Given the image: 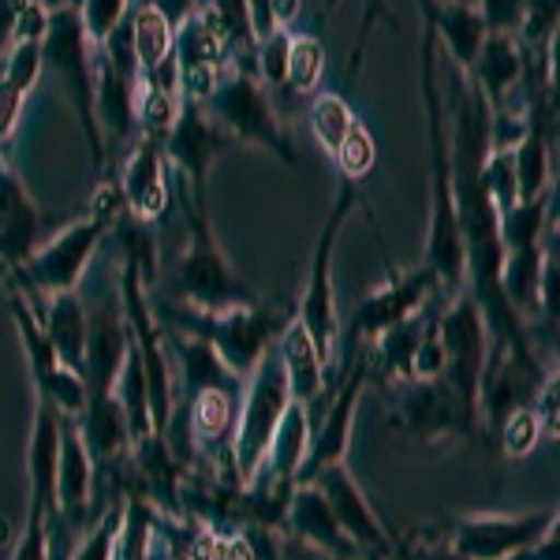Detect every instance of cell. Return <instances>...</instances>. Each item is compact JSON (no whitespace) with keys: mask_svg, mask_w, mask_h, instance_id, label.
<instances>
[{"mask_svg":"<svg viewBox=\"0 0 560 560\" xmlns=\"http://www.w3.org/2000/svg\"><path fill=\"white\" fill-rule=\"evenodd\" d=\"M38 322H42L45 340L52 345L60 363L83 377V363H86V306H83V300H79L75 292L45 295Z\"/></svg>","mask_w":560,"mask_h":560,"instance_id":"obj_25","label":"cell"},{"mask_svg":"<svg viewBox=\"0 0 560 560\" xmlns=\"http://www.w3.org/2000/svg\"><path fill=\"white\" fill-rule=\"evenodd\" d=\"M332 4H337V0H325V8H332Z\"/></svg>","mask_w":560,"mask_h":560,"instance_id":"obj_50","label":"cell"},{"mask_svg":"<svg viewBox=\"0 0 560 560\" xmlns=\"http://www.w3.org/2000/svg\"><path fill=\"white\" fill-rule=\"evenodd\" d=\"M527 557L530 560H560V523H553V527L527 549Z\"/></svg>","mask_w":560,"mask_h":560,"instance_id":"obj_45","label":"cell"},{"mask_svg":"<svg viewBox=\"0 0 560 560\" xmlns=\"http://www.w3.org/2000/svg\"><path fill=\"white\" fill-rule=\"evenodd\" d=\"M232 135L210 116L206 102H187L179 97L176 124L165 135V158L184 173V184L191 187L187 195L206 198V176H210L213 161L232 147Z\"/></svg>","mask_w":560,"mask_h":560,"instance_id":"obj_13","label":"cell"},{"mask_svg":"<svg viewBox=\"0 0 560 560\" xmlns=\"http://www.w3.org/2000/svg\"><path fill=\"white\" fill-rule=\"evenodd\" d=\"M153 314L168 318V325H176L184 337H195V340H202V345H210L217 351V359L243 382V377L255 370L258 359L277 345L280 329L295 318V306L292 303L273 306V303L258 300L255 306L206 314V311H191V306H184V303H165L161 311L153 306Z\"/></svg>","mask_w":560,"mask_h":560,"instance_id":"obj_3","label":"cell"},{"mask_svg":"<svg viewBox=\"0 0 560 560\" xmlns=\"http://www.w3.org/2000/svg\"><path fill=\"white\" fill-rule=\"evenodd\" d=\"M427 8V23L433 26V38L445 42L448 57L453 65L464 71L475 68V57H478V45L486 38V23H482V12L475 4H445V8H433V0H422Z\"/></svg>","mask_w":560,"mask_h":560,"instance_id":"obj_27","label":"cell"},{"mask_svg":"<svg viewBox=\"0 0 560 560\" xmlns=\"http://www.w3.org/2000/svg\"><path fill=\"white\" fill-rule=\"evenodd\" d=\"M388 560H408V557H400V549H396V553H393V557H388Z\"/></svg>","mask_w":560,"mask_h":560,"instance_id":"obj_49","label":"cell"},{"mask_svg":"<svg viewBox=\"0 0 560 560\" xmlns=\"http://www.w3.org/2000/svg\"><path fill=\"white\" fill-rule=\"evenodd\" d=\"M497 438H501L504 456L523 459V456H530L538 448V441L546 438V427H541L535 408H520V411H512L501 427H497Z\"/></svg>","mask_w":560,"mask_h":560,"instance_id":"obj_38","label":"cell"},{"mask_svg":"<svg viewBox=\"0 0 560 560\" xmlns=\"http://www.w3.org/2000/svg\"><path fill=\"white\" fill-rule=\"evenodd\" d=\"M57 456H60V411L49 400L34 396V430L26 448V471H31V501L57 516Z\"/></svg>","mask_w":560,"mask_h":560,"instance_id":"obj_23","label":"cell"},{"mask_svg":"<svg viewBox=\"0 0 560 560\" xmlns=\"http://www.w3.org/2000/svg\"><path fill=\"white\" fill-rule=\"evenodd\" d=\"M553 195H541L535 202H516L509 213H501V243L504 255L509 250H523L535 247V243L546 240V224H553Z\"/></svg>","mask_w":560,"mask_h":560,"instance_id":"obj_33","label":"cell"},{"mask_svg":"<svg viewBox=\"0 0 560 560\" xmlns=\"http://www.w3.org/2000/svg\"><path fill=\"white\" fill-rule=\"evenodd\" d=\"M314 486L325 493V501H329V509H332V516H337L340 530L355 541L363 557H385L388 560L396 549H400V541L385 530L382 516H377V509L370 504L363 486L355 482V475L348 471V464L325 467V471L314 478Z\"/></svg>","mask_w":560,"mask_h":560,"instance_id":"obj_15","label":"cell"},{"mask_svg":"<svg viewBox=\"0 0 560 560\" xmlns=\"http://www.w3.org/2000/svg\"><path fill=\"white\" fill-rule=\"evenodd\" d=\"M131 329L124 322V311H97L86 314V363H83V382H86V400H102L113 396L116 374L128 355Z\"/></svg>","mask_w":560,"mask_h":560,"instance_id":"obj_19","label":"cell"},{"mask_svg":"<svg viewBox=\"0 0 560 560\" xmlns=\"http://www.w3.org/2000/svg\"><path fill=\"white\" fill-rule=\"evenodd\" d=\"M131 42L139 60V79H150L168 65H176V31L153 12L150 4H139L131 15Z\"/></svg>","mask_w":560,"mask_h":560,"instance_id":"obj_31","label":"cell"},{"mask_svg":"<svg viewBox=\"0 0 560 560\" xmlns=\"http://www.w3.org/2000/svg\"><path fill=\"white\" fill-rule=\"evenodd\" d=\"M351 128H355V113H351V105L340 94H329V90H325V94H318L311 102V131L329 158L340 150V142L348 139Z\"/></svg>","mask_w":560,"mask_h":560,"instance_id":"obj_34","label":"cell"},{"mask_svg":"<svg viewBox=\"0 0 560 560\" xmlns=\"http://www.w3.org/2000/svg\"><path fill=\"white\" fill-rule=\"evenodd\" d=\"M42 75V42H23L8 52L4 71H0V139H8L20 124L23 102Z\"/></svg>","mask_w":560,"mask_h":560,"instance_id":"obj_29","label":"cell"},{"mask_svg":"<svg viewBox=\"0 0 560 560\" xmlns=\"http://www.w3.org/2000/svg\"><path fill=\"white\" fill-rule=\"evenodd\" d=\"M142 4H150L161 20L173 26V31H179V26H184L198 12V4H202V0H142Z\"/></svg>","mask_w":560,"mask_h":560,"instance_id":"obj_43","label":"cell"},{"mask_svg":"<svg viewBox=\"0 0 560 560\" xmlns=\"http://www.w3.org/2000/svg\"><path fill=\"white\" fill-rule=\"evenodd\" d=\"M438 337L445 348V382L456 388V396L467 404V411L478 419V382H482L486 355H490V325L471 300V292H459L441 303L438 311Z\"/></svg>","mask_w":560,"mask_h":560,"instance_id":"obj_10","label":"cell"},{"mask_svg":"<svg viewBox=\"0 0 560 560\" xmlns=\"http://www.w3.org/2000/svg\"><path fill=\"white\" fill-rule=\"evenodd\" d=\"M288 404H292V393H288L277 351L269 348L255 363V370L243 377V393L236 404V427H232V475H236V482L243 490L255 486L261 464H266L269 441H273Z\"/></svg>","mask_w":560,"mask_h":560,"instance_id":"obj_6","label":"cell"},{"mask_svg":"<svg viewBox=\"0 0 560 560\" xmlns=\"http://www.w3.org/2000/svg\"><path fill=\"white\" fill-rule=\"evenodd\" d=\"M12 314H15V329H20V337H23V348H26V363H31V374H34V393H38L42 400H49L60 415H79L86 408V382L75 370H68L60 363L57 351L45 340L34 306L26 303L15 288H12Z\"/></svg>","mask_w":560,"mask_h":560,"instance_id":"obj_14","label":"cell"},{"mask_svg":"<svg viewBox=\"0 0 560 560\" xmlns=\"http://www.w3.org/2000/svg\"><path fill=\"white\" fill-rule=\"evenodd\" d=\"M49 520H52L49 509L38 501H31L12 560H49Z\"/></svg>","mask_w":560,"mask_h":560,"instance_id":"obj_40","label":"cell"},{"mask_svg":"<svg viewBox=\"0 0 560 560\" xmlns=\"http://www.w3.org/2000/svg\"><path fill=\"white\" fill-rule=\"evenodd\" d=\"M273 351L280 359V370H284V382H288L292 400L303 404V408H314L332 385L325 382V359H322L318 345L311 340V332L292 318L284 329H280Z\"/></svg>","mask_w":560,"mask_h":560,"instance_id":"obj_22","label":"cell"},{"mask_svg":"<svg viewBox=\"0 0 560 560\" xmlns=\"http://www.w3.org/2000/svg\"><path fill=\"white\" fill-rule=\"evenodd\" d=\"M236 404L240 396L221 393V388H202V393L187 396L184 408V430H187V448H210L217 441H224L232 453V427H236Z\"/></svg>","mask_w":560,"mask_h":560,"instance_id":"obj_26","label":"cell"},{"mask_svg":"<svg viewBox=\"0 0 560 560\" xmlns=\"http://www.w3.org/2000/svg\"><path fill=\"white\" fill-rule=\"evenodd\" d=\"M475 8L482 12V23L490 34H512L516 38L527 0H475Z\"/></svg>","mask_w":560,"mask_h":560,"instance_id":"obj_42","label":"cell"},{"mask_svg":"<svg viewBox=\"0 0 560 560\" xmlns=\"http://www.w3.org/2000/svg\"><path fill=\"white\" fill-rule=\"evenodd\" d=\"M445 4H475V0H445Z\"/></svg>","mask_w":560,"mask_h":560,"instance_id":"obj_48","label":"cell"},{"mask_svg":"<svg viewBox=\"0 0 560 560\" xmlns=\"http://www.w3.org/2000/svg\"><path fill=\"white\" fill-rule=\"evenodd\" d=\"M168 348L179 351V366H184L187 396L202 393V388H221V393H232V396L243 393V382L221 363V359H217V351L210 345H202V340L176 332V337L168 340Z\"/></svg>","mask_w":560,"mask_h":560,"instance_id":"obj_30","label":"cell"},{"mask_svg":"<svg viewBox=\"0 0 560 560\" xmlns=\"http://www.w3.org/2000/svg\"><path fill=\"white\" fill-rule=\"evenodd\" d=\"M322 68H325L322 42L311 38V34H295L292 45H288V75H284V86L295 90V94H311V90L322 83Z\"/></svg>","mask_w":560,"mask_h":560,"instance_id":"obj_36","label":"cell"},{"mask_svg":"<svg viewBox=\"0 0 560 560\" xmlns=\"http://www.w3.org/2000/svg\"><path fill=\"white\" fill-rule=\"evenodd\" d=\"M438 38L427 23L422 34V94H427V124H430V173H433V217H430V240H427V266L441 280V295L453 300L467 288V255H464V232H459L456 191H453V158H448V135H445V108L438 94Z\"/></svg>","mask_w":560,"mask_h":560,"instance_id":"obj_1","label":"cell"},{"mask_svg":"<svg viewBox=\"0 0 560 560\" xmlns=\"http://www.w3.org/2000/svg\"><path fill=\"white\" fill-rule=\"evenodd\" d=\"M300 4H303V0H273V4H269V8H273V26H277V31H284L288 23H295Z\"/></svg>","mask_w":560,"mask_h":560,"instance_id":"obj_47","label":"cell"},{"mask_svg":"<svg viewBox=\"0 0 560 560\" xmlns=\"http://www.w3.org/2000/svg\"><path fill=\"white\" fill-rule=\"evenodd\" d=\"M124 12H128V0H79V20H83L86 42L102 45L124 23Z\"/></svg>","mask_w":560,"mask_h":560,"instance_id":"obj_39","label":"cell"},{"mask_svg":"<svg viewBox=\"0 0 560 560\" xmlns=\"http://www.w3.org/2000/svg\"><path fill=\"white\" fill-rule=\"evenodd\" d=\"M120 523H124V501H108L102 512L94 516V523L75 538L68 560H113L116 553V538H120Z\"/></svg>","mask_w":560,"mask_h":560,"instance_id":"obj_35","label":"cell"},{"mask_svg":"<svg viewBox=\"0 0 560 560\" xmlns=\"http://www.w3.org/2000/svg\"><path fill=\"white\" fill-rule=\"evenodd\" d=\"M168 158H165V139L158 135H139V142L128 153V165H124V176L116 179L124 198V213L135 217V221L150 224L161 221L168 213V202H173V187H168Z\"/></svg>","mask_w":560,"mask_h":560,"instance_id":"obj_17","label":"cell"},{"mask_svg":"<svg viewBox=\"0 0 560 560\" xmlns=\"http://www.w3.org/2000/svg\"><path fill=\"white\" fill-rule=\"evenodd\" d=\"M277 560H325L322 553H314V549H306V546H300L295 538H280V553H277Z\"/></svg>","mask_w":560,"mask_h":560,"instance_id":"obj_46","label":"cell"},{"mask_svg":"<svg viewBox=\"0 0 560 560\" xmlns=\"http://www.w3.org/2000/svg\"><path fill=\"white\" fill-rule=\"evenodd\" d=\"M363 560H385V557H363Z\"/></svg>","mask_w":560,"mask_h":560,"instance_id":"obj_51","label":"cell"},{"mask_svg":"<svg viewBox=\"0 0 560 560\" xmlns=\"http://www.w3.org/2000/svg\"><path fill=\"white\" fill-rule=\"evenodd\" d=\"M396 427L411 441L441 445L453 438H471L478 419L467 411V404L445 377H430V382L411 377V382L396 385Z\"/></svg>","mask_w":560,"mask_h":560,"instance_id":"obj_11","label":"cell"},{"mask_svg":"<svg viewBox=\"0 0 560 560\" xmlns=\"http://www.w3.org/2000/svg\"><path fill=\"white\" fill-rule=\"evenodd\" d=\"M97 467L90 459L83 433L75 427V415H60V456H57V516L83 520L94 497Z\"/></svg>","mask_w":560,"mask_h":560,"instance_id":"obj_20","label":"cell"},{"mask_svg":"<svg viewBox=\"0 0 560 560\" xmlns=\"http://www.w3.org/2000/svg\"><path fill=\"white\" fill-rule=\"evenodd\" d=\"M332 161H337V168H340V179H348V184H359L363 176H370V168H374V161H377V142L366 124L355 120V128L348 131V139L340 142Z\"/></svg>","mask_w":560,"mask_h":560,"instance_id":"obj_37","label":"cell"},{"mask_svg":"<svg viewBox=\"0 0 560 560\" xmlns=\"http://www.w3.org/2000/svg\"><path fill=\"white\" fill-rule=\"evenodd\" d=\"M42 65H49L65 83L71 105H75L79 120H83L94 176H105L108 150L94 113V57H90V42L83 34V20H79V0H60V4L49 8L42 34Z\"/></svg>","mask_w":560,"mask_h":560,"instance_id":"obj_5","label":"cell"},{"mask_svg":"<svg viewBox=\"0 0 560 560\" xmlns=\"http://www.w3.org/2000/svg\"><path fill=\"white\" fill-rule=\"evenodd\" d=\"M124 213V198L116 179H105V187L94 198V210L79 221L57 229V236H49L38 250L31 255V261H23L15 273H8L4 280H12L15 292H34V295H60V292H75L79 280H83L90 258L102 247L105 232L116 224V217Z\"/></svg>","mask_w":560,"mask_h":560,"instance_id":"obj_2","label":"cell"},{"mask_svg":"<svg viewBox=\"0 0 560 560\" xmlns=\"http://www.w3.org/2000/svg\"><path fill=\"white\" fill-rule=\"evenodd\" d=\"M438 295H441V280L427 261L415 269H400V273L388 266L385 284L377 288V292H370L366 300L355 306V314L348 318V329H340L345 363L355 359L359 351H363V345H374L382 332L396 329V325L415 318V314H422Z\"/></svg>","mask_w":560,"mask_h":560,"instance_id":"obj_9","label":"cell"},{"mask_svg":"<svg viewBox=\"0 0 560 560\" xmlns=\"http://www.w3.org/2000/svg\"><path fill=\"white\" fill-rule=\"evenodd\" d=\"M523 75V49L512 34H490L486 31L482 45H478V57H475V68L467 71V79L482 90L486 105L493 113H501L509 105V94L516 90Z\"/></svg>","mask_w":560,"mask_h":560,"instance_id":"obj_24","label":"cell"},{"mask_svg":"<svg viewBox=\"0 0 560 560\" xmlns=\"http://www.w3.org/2000/svg\"><path fill=\"white\" fill-rule=\"evenodd\" d=\"M57 232L45 221L42 206L26 191L15 165L0 161V273H15L23 261H31L34 250Z\"/></svg>","mask_w":560,"mask_h":560,"instance_id":"obj_16","label":"cell"},{"mask_svg":"<svg viewBox=\"0 0 560 560\" xmlns=\"http://www.w3.org/2000/svg\"><path fill=\"white\" fill-rule=\"evenodd\" d=\"M553 240V236H549ZM546 240L535 247L509 250L501 266V295L516 311V318L527 325L535 314H541V266H546Z\"/></svg>","mask_w":560,"mask_h":560,"instance_id":"obj_28","label":"cell"},{"mask_svg":"<svg viewBox=\"0 0 560 560\" xmlns=\"http://www.w3.org/2000/svg\"><path fill=\"white\" fill-rule=\"evenodd\" d=\"M206 108L224 131L236 142H255V147L277 153L284 165H295V150L288 142L284 128L277 120V108L269 102L266 86H261L258 71H240L229 68L217 79L213 94L206 97Z\"/></svg>","mask_w":560,"mask_h":560,"instance_id":"obj_8","label":"cell"},{"mask_svg":"<svg viewBox=\"0 0 560 560\" xmlns=\"http://www.w3.org/2000/svg\"><path fill=\"white\" fill-rule=\"evenodd\" d=\"M438 300H441V295H438ZM438 300H433V303H438ZM433 303L422 314L400 322L396 329H388V332H382V337L374 340V345H377V363H382V377H388V382H396V385L411 382V359H415V348H419L422 332H427Z\"/></svg>","mask_w":560,"mask_h":560,"instance_id":"obj_32","label":"cell"},{"mask_svg":"<svg viewBox=\"0 0 560 560\" xmlns=\"http://www.w3.org/2000/svg\"><path fill=\"white\" fill-rule=\"evenodd\" d=\"M280 527H284L288 538H295L300 546L322 553L325 560H363L359 546L345 535V530H340V523H337V516H332L329 501H325V493L314 482L292 486Z\"/></svg>","mask_w":560,"mask_h":560,"instance_id":"obj_18","label":"cell"},{"mask_svg":"<svg viewBox=\"0 0 560 560\" xmlns=\"http://www.w3.org/2000/svg\"><path fill=\"white\" fill-rule=\"evenodd\" d=\"M306 445H311V415H306L303 404L292 400L284 411V419H280L277 433H273V441H269L266 464H261V471H258L250 490H258V493L292 490L295 475H300V467H303Z\"/></svg>","mask_w":560,"mask_h":560,"instance_id":"obj_21","label":"cell"},{"mask_svg":"<svg viewBox=\"0 0 560 560\" xmlns=\"http://www.w3.org/2000/svg\"><path fill=\"white\" fill-rule=\"evenodd\" d=\"M553 523H560L557 504L535 512H520V516H504V512H475V516H459L448 530V546L464 560H509L530 549L546 535Z\"/></svg>","mask_w":560,"mask_h":560,"instance_id":"obj_12","label":"cell"},{"mask_svg":"<svg viewBox=\"0 0 560 560\" xmlns=\"http://www.w3.org/2000/svg\"><path fill=\"white\" fill-rule=\"evenodd\" d=\"M273 0H247V12H250V26H255V34H258V42L261 38H269V34L277 31L273 26Z\"/></svg>","mask_w":560,"mask_h":560,"instance_id":"obj_44","label":"cell"},{"mask_svg":"<svg viewBox=\"0 0 560 560\" xmlns=\"http://www.w3.org/2000/svg\"><path fill=\"white\" fill-rule=\"evenodd\" d=\"M359 202V184H348L340 179V195H337V206L329 210L322 224V236L314 243V258H311V273H306V288L295 303V322L311 332V340L318 345L325 366L332 363L340 348V318H337V295H332V258H337V236L345 229V221L351 217Z\"/></svg>","mask_w":560,"mask_h":560,"instance_id":"obj_7","label":"cell"},{"mask_svg":"<svg viewBox=\"0 0 560 560\" xmlns=\"http://www.w3.org/2000/svg\"><path fill=\"white\" fill-rule=\"evenodd\" d=\"M288 45H292V34L288 31H273L269 38L258 42V57H255V71L261 83L284 90V75H288Z\"/></svg>","mask_w":560,"mask_h":560,"instance_id":"obj_41","label":"cell"},{"mask_svg":"<svg viewBox=\"0 0 560 560\" xmlns=\"http://www.w3.org/2000/svg\"><path fill=\"white\" fill-rule=\"evenodd\" d=\"M184 213H187V250L176 261V277H173V292L179 295V303L191 306V311L206 314H224L236 311V306H255L258 295L247 284L236 266L229 261V255L221 250L213 229H210V213H206V198L187 195L184 198Z\"/></svg>","mask_w":560,"mask_h":560,"instance_id":"obj_4","label":"cell"}]
</instances>
